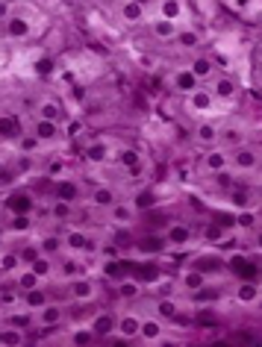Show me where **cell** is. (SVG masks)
<instances>
[{
  "instance_id": "cell-35",
  "label": "cell",
  "mask_w": 262,
  "mask_h": 347,
  "mask_svg": "<svg viewBox=\"0 0 262 347\" xmlns=\"http://www.w3.org/2000/svg\"><path fill=\"white\" fill-rule=\"evenodd\" d=\"M159 312H162V315H177V303L162 300V303H159Z\"/></svg>"
},
{
  "instance_id": "cell-5",
  "label": "cell",
  "mask_w": 262,
  "mask_h": 347,
  "mask_svg": "<svg viewBox=\"0 0 262 347\" xmlns=\"http://www.w3.org/2000/svg\"><path fill=\"white\" fill-rule=\"evenodd\" d=\"M0 135H3V138L18 135V121H15L12 115H3V118H0Z\"/></svg>"
},
{
  "instance_id": "cell-19",
  "label": "cell",
  "mask_w": 262,
  "mask_h": 347,
  "mask_svg": "<svg viewBox=\"0 0 262 347\" xmlns=\"http://www.w3.org/2000/svg\"><path fill=\"white\" fill-rule=\"evenodd\" d=\"M183 12V6L180 3H162V15H165V21H177V15Z\"/></svg>"
},
{
  "instance_id": "cell-29",
  "label": "cell",
  "mask_w": 262,
  "mask_h": 347,
  "mask_svg": "<svg viewBox=\"0 0 262 347\" xmlns=\"http://www.w3.org/2000/svg\"><path fill=\"white\" fill-rule=\"evenodd\" d=\"M56 321H59V309L56 306H47L44 315H41V324H56Z\"/></svg>"
},
{
  "instance_id": "cell-41",
  "label": "cell",
  "mask_w": 262,
  "mask_h": 347,
  "mask_svg": "<svg viewBox=\"0 0 262 347\" xmlns=\"http://www.w3.org/2000/svg\"><path fill=\"white\" fill-rule=\"evenodd\" d=\"M224 135H227V141H230V144H236V141H242V132H239V129H227Z\"/></svg>"
},
{
  "instance_id": "cell-43",
  "label": "cell",
  "mask_w": 262,
  "mask_h": 347,
  "mask_svg": "<svg viewBox=\"0 0 262 347\" xmlns=\"http://www.w3.org/2000/svg\"><path fill=\"white\" fill-rule=\"evenodd\" d=\"M3 342H6V345H21V336H18V333H6Z\"/></svg>"
},
{
  "instance_id": "cell-24",
  "label": "cell",
  "mask_w": 262,
  "mask_h": 347,
  "mask_svg": "<svg viewBox=\"0 0 262 347\" xmlns=\"http://www.w3.org/2000/svg\"><path fill=\"white\" fill-rule=\"evenodd\" d=\"M68 244H71L74 250H83V247H86V235H83V232H71V235H68Z\"/></svg>"
},
{
  "instance_id": "cell-44",
  "label": "cell",
  "mask_w": 262,
  "mask_h": 347,
  "mask_svg": "<svg viewBox=\"0 0 262 347\" xmlns=\"http://www.w3.org/2000/svg\"><path fill=\"white\" fill-rule=\"evenodd\" d=\"M251 224H254L251 215H239V227H251Z\"/></svg>"
},
{
  "instance_id": "cell-51",
  "label": "cell",
  "mask_w": 262,
  "mask_h": 347,
  "mask_svg": "<svg viewBox=\"0 0 262 347\" xmlns=\"http://www.w3.org/2000/svg\"><path fill=\"white\" fill-rule=\"evenodd\" d=\"M112 347H127V345H124V342H115V345H112Z\"/></svg>"
},
{
  "instance_id": "cell-21",
  "label": "cell",
  "mask_w": 262,
  "mask_h": 347,
  "mask_svg": "<svg viewBox=\"0 0 262 347\" xmlns=\"http://www.w3.org/2000/svg\"><path fill=\"white\" fill-rule=\"evenodd\" d=\"M197 138H200V141H215V138H218V132H215V126H212V124H203L200 129H197Z\"/></svg>"
},
{
  "instance_id": "cell-32",
  "label": "cell",
  "mask_w": 262,
  "mask_h": 347,
  "mask_svg": "<svg viewBox=\"0 0 262 347\" xmlns=\"http://www.w3.org/2000/svg\"><path fill=\"white\" fill-rule=\"evenodd\" d=\"M180 44H183V47H195L197 35H195V32H180Z\"/></svg>"
},
{
  "instance_id": "cell-3",
  "label": "cell",
  "mask_w": 262,
  "mask_h": 347,
  "mask_svg": "<svg viewBox=\"0 0 262 347\" xmlns=\"http://www.w3.org/2000/svg\"><path fill=\"white\" fill-rule=\"evenodd\" d=\"M174 83H177V89H180V92H192V89L197 86V80L192 77V71H180V74L174 77Z\"/></svg>"
},
{
  "instance_id": "cell-8",
  "label": "cell",
  "mask_w": 262,
  "mask_h": 347,
  "mask_svg": "<svg viewBox=\"0 0 262 347\" xmlns=\"http://www.w3.org/2000/svg\"><path fill=\"white\" fill-rule=\"evenodd\" d=\"M153 32H156V35H162V38H168V35H177V24H174V21H156V24H153Z\"/></svg>"
},
{
  "instance_id": "cell-2",
  "label": "cell",
  "mask_w": 262,
  "mask_h": 347,
  "mask_svg": "<svg viewBox=\"0 0 262 347\" xmlns=\"http://www.w3.org/2000/svg\"><path fill=\"white\" fill-rule=\"evenodd\" d=\"M56 135H59V124H50V121L35 124V138H56Z\"/></svg>"
},
{
  "instance_id": "cell-46",
  "label": "cell",
  "mask_w": 262,
  "mask_h": 347,
  "mask_svg": "<svg viewBox=\"0 0 262 347\" xmlns=\"http://www.w3.org/2000/svg\"><path fill=\"white\" fill-rule=\"evenodd\" d=\"M77 345H89V333H77Z\"/></svg>"
},
{
  "instance_id": "cell-40",
  "label": "cell",
  "mask_w": 262,
  "mask_h": 347,
  "mask_svg": "<svg viewBox=\"0 0 262 347\" xmlns=\"http://www.w3.org/2000/svg\"><path fill=\"white\" fill-rule=\"evenodd\" d=\"M68 212H71V209H68L65 203H56V206H53V215H56V218H65Z\"/></svg>"
},
{
  "instance_id": "cell-10",
  "label": "cell",
  "mask_w": 262,
  "mask_h": 347,
  "mask_svg": "<svg viewBox=\"0 0 262 347\" xmlns=\"http://www.w3.org/2000/svg\"><path fill=\"white\" fill-rule=\"evenodd\" d=\"M233 92H236V83H233L230 77H221V80L215 83V95L218 97H230Z\"/></svg>"
},
{
  "instance_id": "cell-20",
  "label": "cell",
  "mask_w": 262,
  "mask_h": 347,
  "mask_svg": "<svg viewBox=\"0 0 262 347\" xmlns=\"http://www.w3.org/2000/svg\"><path fill=\"white\" fill-rule=\"evenodd\" d=\"M124 18L132 21V24L141 21V6H138V3H127V6H124Z\"/></svg>"
},
{
  "instance_id": "cell-33",
  "label": "cell",
  "mask_w": 262,
  "mask_h": 347,
  "mask_svg": "<svg viewBox=\"0 0 262 347\" xmlns=\"http://www.w3.org/2000/svg\"><path fill=\"white\" fill-rule=\"evenodd\" d=\"M35 283H38V277H35L33 271H27V274L21 277V285H24V288H30V291L35 288Z\"/></svg>"
},
{
  "instance_id": "cell-4",
  "label": "cell",
  "mask_w": 262,
  "mask_h": 347,
  "mask_svg": "<svg viewBox=\"0 0 262 347\" xmlns=\"http://www.w3.org/2000/svg\"><path fill=\"white\" fill-rule=\"evenodd\" d=\"M138 327H141V321H138L135 315H127L124 321H121V327H118V330H121V336H127V339H130V336H138Z\"/></svg>"
},
{
  "instance_id": "cell-42",
  "label": "cell",
  "mask_w": 262,
  "mask_h": 347,
  "mask_svg": "<svg viewBox=\"0 0 262 347\" xmlns=\"http://www.w3.org/2000/svg\"><path fill=\"white\" fill-rule=\"evenodd\" d=\"M50 68H53V62H50V59H41V62L35 65V71H38V74H47Z\"/></svg>"
},
{
  "instance_id": "cell-23",
  "label": "cell",
  "mask_w": 262,
  "mask_h": 347,
  "mask_svg": "<svg viewBox=\"0 0 262 347\" xmlns=\"http://www.w3.org/2000/svg\"><path fill=\"white\" fill-rule=\"evenodd\" d=\"M224 162H227L224 153H209V156H206V165H209L212 171H221V168H224Z\"/></svg>"
},
{
  "instance_id": "cell-26",
  "label": "cell",
  "mask_w": 262,
  "mask_h": 347,
  "mask_svg": "<svg viewBox=\"0 0 262 347\" xmlns=\"http://www.w3.org/2000/svg\"><path fill=\"white\" fill-rule=\"evenodd\" d=\"M254 297H257V288H254V285H242V288H239V300H242V303H251Z\"/></svg>"
},
{
  "instance_id": "cell-7",
  "label": "cell",
  "mask_w": 262,
  "mask_h": 347,
  "mask_svg": "<svg viewBox=\"0 0 262 347\" xmlns=\"http://www.w3.org/2000/svg\"><path fill=\"white\" fill-rule=\"evenodd\" d=\"M189 227H171L168 230V241H174V244H186L189 241Z\"/></svg>"
},
{
  "instance_id": "cell-17",
  "label": "cell",
  "mask_w": 262,
  "mask_h": 347,
  "mask_svg": "<svg viewBox=\"0 0 262 347\" xmlns=\"http://www.w3.org/2000/svg\"><path fill=\"white\" fill-rule=\"evenodd\" d=\"M95 203H98V206H112V203H115V194L109 189H98L95 191Z\"/></svg>"
},
{
  "instance_id": "cell-12",
  "label": "cell",
  "mask_w": 262,
  "mask_h": 347,
  "mask_svg": "<svg viewBox=\"0 0 262 347\" xmlns=\"http://www.w3.org/2000/svg\"><path fill=\"white\" fill-rule=\"evenodd\" d=\"M138 333H141L144 339H159V333H162V330H159V324H156V321H144V324L138 327Z\"/></svg>"
},
{
  "instance_id": "cell-37",
  "label": "cell",
  "mask_w": 262,
  "mask_h": 347,
  "mask_svg": "<svg viewBox=\"0 0 262 347\" xmlns=\"http://www.w3.org/2000/svg\"><path fill=\"white\" fill-rule=\"evenodd\" d=\"M35 144H38V138H35V135H27V138H21V147H24V150H35Z\"/></svg>"
},
{
  "instance_id": "cell-11",
  "label": "cell",
  "mask_w": 262,
  "mask_h": 347,
  "mask_svg": "<svg viewBox=\"0 0 262 347\" xmlns=\"http://www.w3.org/2000/svg\"><path fill=\"white\" fill-rule=\"evenodd\" d=\"M41 121L59 124V106H56V103H44V106H41Z\"/></svg>"
},
{
  "instance_id": "cell-28",
  "label": "cell",
  "mask_w": 262,
  "mask_h": 347,
  "mask_svg": "<svg viewBox=\"0 0 262 347\" xmlns=\"http://www.w3.org/2000/svg\"><path fill=\"white\" fill-rule=\"evenodd\" d=\"M74 294H77V297H92L95 288H92V283H77L74 285Z\"/></svg>"
},
{
  "instance_id": "cell-39",
  "label": "cell",
  "mask_w": 262,
  "mask_h": 347,
  "mask_svg": "<svg viewBox=\"0 0 262 347\" xmlns=\"http://www.w3.org/2000/svg\"><path fill=\"white\" fill-rule=\"evenodd\" d=\"M195 106H197V109H209V97H206V95H195Z\"/></svg>"
},
{
  "instance_id": "cell-13",
  "label": "cell",
  "mask_w": 262,
  "mask_h": 347,
  "mask_svg": "<svg viewBox=\"0 0 262 347\" xmlns=\"http://www.w3.org/2000/svg\"><path fill=\"white\" fill-rule=\"evenodd\" d=\"M183 283H186V288H195V291H200V288H203V283H206V280H203V274H200V271H189Z\"/></svg>"
},
{
  "instance_id": "cell-48",
  "label": "cell",
  "mask_w": 262,
  "mask_h": 347,
  "mask_svg": "<svg viewBox=\"0 0 262 347\" xmlns=\"http://www.w3.org/2000/svg\"><path fill=\"white\" fill-rule=\"evenodd\" d=\"M15 227H18V230H24V227H27V218H24V215H18V218H15Z\"/></svg>"
},
{
  "instance_id": "cell-38",
  "label": "cell",
  "mask_w": 262,
  "mask_h": 347,
  "mask_svg": "<svg viewBox=\"0 0 262 347\" xmlns=\"http://www.w3.org/2000/svg\"><path fill=\"white\" fill-rule=\"evenodd\" d=\"M121 294H124V297H132V294H138V285L124 283V285H121Z\"/></svg>"
},
{
  "instance_id": "cell-34",
  "label": "cell",
  "mask_w": 262,
  "mask_h": 347,
  "mask_svg": "<svg viewBox=\"0 0 262 347\" xmlns=\"http://www.w3.org/2000/svg\"><path fill=\"white\" fill-rule=\"evenodd\" d=\"M150 203H153V191H141L135 197V206H150Z\"/></svg>"
},
{
  "instance_id": "cell-25",
  "label": "cell",
  "mask_w": 262,
  "mask_h": 347,
  "mask_svg": "<svg viewBox=\"0 0 262 347\" xmlns=\"http://www.w3.org/2000/svg\"><path fill=\"white\" fill-rule=\"evenodd\" d=\"M218 265H221V262L212 259V256H209V259H197V271H200V274H203V271H215Z\"/></svg>"
},
{
  "instance_id": "cell-15",
  "label": "cell",
  "mask_w": 262,
  "mask_h": 347,
  "mask_svg": "<svg viewBox=\"0 0 262 347\" xmlns=\"http://www.w3.org/2000/svg\"><path fill=\"white\" fill-rule=\"evenodd\" d=\"M209 71H212V62H209V59H195V62H192V77H206V74H209Z\"/></svg>"
},
{
  "instance_id": "cell-52",
  "label": "cell",
  "mask_w": 262,
  "mask_h": 347,
  "mask_svg": "<svg viewBox=\"0 0 262 347\" xmlns=\"http://www.w3.org/2000/svg\"><path fill=\"white\" fill-rule=\"evenodd\" d=\"M0 215H3V212H0Z\"/></svg>"
},
{
  "instance_id": "cell-45",
  "label": "cell",
  "mask_w": 262,
  "mask_h": 347,
  "mask_svg": "<svg viewBox=\"0 0 262 347\" xmlns=\"http://www.w3.org/2000/svg\"><path fill=\"white\" fill-rule=\"evenodd\" d=\"M3 265H6V268H15V265H18V256H6Z\"/></svg>"
},
{
  "instance_id": "cell-27",
  "label": "cell",
  "mask_w": 262,
  "mask_h": 347,
  "mask_svg": "<svg viewBox=\"0 0 262 347\" xmlns=\"http://www.w3.org/2000/svg\"><path fill=\"white\" fill-rule=\"evenodd\" d=\"M44 300H47V297H44V294H41V291H30V297H27V303H30V306H33V309H41V306H44Z\"/></svg>"
},
{
  "instance_id": "cell-50",
  "label": "cell",
  "mask_w": 262,
  "mask_h": 347,
  "mask_svg": "<svg viewBox=\"0 0 262 347\" xmlns=\"http://www.w3.org/2000/svg\"><path fill=\"white\" fill-rule=\"evenodd\" d=\"M6 12H9V6H6V3H0V18H6Z\"/></svg>"
},
{
  "instance_id": "cell-9",
  "label": "cell",
  "mask_w": 262,
  "mask_h": 347,
  "mask_svg": "<svg viewBox=\"0 0 262 347\" xmlns=\"http://www.w3.org/2000/svg\"><path fill=\"white\" fill-rule=\"evenodd\" d=\"M112 221L115 224H130L132 221V209L130 206H112Z\"/></svg>"
},
{
  "instance_id": "cell-16",
  "label": "cell",
  "mask_w": 262,
  "mask_h": 347,
  "mask_svg": "<svg viewBox=\"0 0 262 347\" xmlns=\"http://www.w3.org/2000/svg\"><path fill=\"white\" fill-rule=\"evenodd\" d=\"M56 194H59V200H74L77 197V186L74 183H59V189H56Z\"/></svg>"
},
{
  "instance_id": "cell-1",
  "label": "cell",
  "mask_w": 262,
  "mask_h": 347,
  "mask_svg": "<svg viewBox=\"0 0 262 347\" xmlns=\"http://www.w3.org/2000/svg\"><path fill=\"white\" fill-rule=\"evenodd\" d=\"M6 206H9L15 215H27V212L33 209V197H30V194H12V197L6 200Z\"/></svg>"
},
{
  "instance_id": "cell-36",
  "label": "cell",
  "mask_w": 262,
  "mask_h": 347,
  "mask_svg": "<svg viewBox=\"0 0 262 347\" xmlns=\"http://www.w3.org/2000/svg\"><path fill=\"white\" fill-rule=\"evenodd\" d=\"M41 250H44V253H53V250H59V238H44V244H41Z\"/></svg>"
},
{
  "instance_id": "cell-49",
  "label": "cell",
  "mask_w": 262,
  "mask_h": 347,
  "mask_svg": "<svg viewBox=\"0 0 262 347\" xmlns=\"http://www.w3.org/2000/svg\"><path fill=\"white\" fill-rule=\"evenodd\" d=\"M206 235H209V238H221V230H218V227H212V230H209Z\"/></svg>"
},
{
  "instance_id": "cell-47",
  "label": "cell",
  "mask_w": 262,
  "mask_h": 347,
  "mask_svg": "<svg viewBox=\"0 0 262 347\" xmlns=\"http://www.w3.org/2000/svg\"><path fill=\"white\" fill-rule=\"evenodd\" d=\"M103 256H109V259H115V256H118V250H115V247L109 244V247H103Z\"/></svg>"
},
{
  "instance_id": "cell-30",
  "label": "cell",
  "mask_w": 262,
  "mask_h": 347,
  "mask_svg": "<svg viewBox=\"0 0 262 347\" xmlns=\"http://www.w3.org/2000/svg\"><path fill=\"white\" fill-rule=\"evenodd\" d=\"M47 271H50V265H47L44 259H33V274L35 277H44Z\"/></svg>"
},
{
  "instance_id": "cell-22",
  "label": "cell",
  "mask_w": 262,
  "mask_h": 347,
  "mask_svg": "<svg viewBox=\"0 0 262 347\" xmlns=\"http://www.w3.org/2000/svg\"><path fill=\"white\" fill-rule=\"evenodd\" d=\"M236 162H239V168H254V165H257V153H251V150H242Z\"/></svg>"
},
{
  "instance_id": "cell-31",
  "label": "cell",
  "mask_w": 262,
  "mask_h": 347,
  "mask_svg": "<svg viewBox=\"0 0 262 347\" xmlns=\"http://www.w3.org/2000/svg\"><path fill=\"white\" fill-rule=\"evenodd\" d=\"M121 162H124L127 168H135V165H138V153H135V150H124V153H121Z\"/></svg>"
},
{
  "instance_id": "cell-6",
  "label": "cell",
  "mask_w": 262,
  "mask_h": 347,
  "mask_svg": "<svg viewBox=\"0 0 262 347\" xmlns=\"http://www.w3.org/2000/svg\"><path fill=\"white\" fill-rule=\"evenodd\" d=\"M112 327H115V321H112V315H98L95 318V333L98 336H106V333H112Z\"/></svg>"
},
{
  "instance_id": "cell-14",
  "label": "cell",
  "mask_w": 262,
  "mask_h": 347,
  "mask_svg": "<svg viewBox=\"0 0 262 347\" xmlns=\"http://www.w3.org/2000/svg\"><path fill=\"white\" fill-rule=\"evenodd\" d=\"M30 32V24L24 18H12L9 21V35H27Z\"/></svg>"
},
{
  "instance_id": "cell-18",
  "label": "cell",
  "mask_w": 262,
  "mask_h": 347,
  "mask_svg": "<svg viewBox=\"0 0 262 347\" xmlns=\"http://www.w3.org/2000/svg\"><path fill=\"white\" fill-rule=\"evenodd\" d=\"M86 159H92V162H103V159H106V144H92V147L86 150Z\"/></svg>"
}]
</instances>
